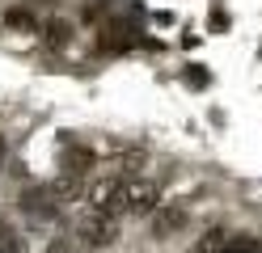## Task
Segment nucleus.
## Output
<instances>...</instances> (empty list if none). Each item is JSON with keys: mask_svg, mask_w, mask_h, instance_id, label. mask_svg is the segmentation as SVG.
<instances>
[{"mask_svg": "<svg viewBox=\"0 0 262 253\" xmlns=\"http://www.w3.org/2000/svg\"><path fill=\"white\" fill-rule=\"evenodd\" d=\"M119 224H123V215H114V211H106V207H93L76 219V236H80V245H85L89 253L93 249H110L114 241H119Z\"/></svg>", "mask_w": 262, "mask_h": 253, "instance_id": "1", "label": "nucleus"}, {"mask_svg": "<svg viewBox=\"0 0 262 253\" xmlns=\"http://www.w3.org/2000/svg\"><path fill=\"white\" fill-rule=\"evenodd\" d=\"M148 219H152V236H157V241H165V236L186 232V224H190V211L182 207V202H161V207H157Z\"/></svg>", "mask_w": 262, "mask_h": 253, "instance_id": "2", "label": "nucleus"}, {"mask_svg": "<svg viewBox=\"0 0 262 253\" xmlns=\"http://www.w3.org/2000/svg\"><path fill=\"white\" fill-rule=\"evenodd\" d=\"M21 211L30 219H38V224H47V219L59 215V198H55L51 186H30V190L21 194Z\"/></svg>", "mask_w": 262, "mask_h": 253, "instance_id": "3", "label": "nucleus"}, {"mask_svg": "<svg viewBox=\"0 0 262 253\" xmlns=\"http://www.w3.org/2000/svg\"><path fill=\"white\" fill-rule=\"evenodd\" d=\"M161 207V186L157 181H127V215H152Z\"/></svg>", "mask_w": 262, "mask_h": 253, "instance_id": "4", "label": "nucleus"}, {"mask_svg": "<svg viewBox=\"0 0 262 253\" xmlns=\"http://www.w3.org/2000/svg\"><path fill=\"white\" fill-rule=\"evenodd\" d=\"M93 165H97V156H93V148L89 144H63V152H59V169L63 173H76V177H89L93 173Z\"/></svg>", "mask_w": 262, "mask_h": 253, "instance_id": "5", "label": "nucleus"}, {"mask_svg": "<svg viewBox=\"0 0 262 253\" xmlns=\"http://www.w3.org/2000/svg\"><path fill=\"white\" fill-rule=\"evenodd\" d=\"M51 190H55V198H59V207L63 202H80L89 194V177H76V173H59L55 181H51Z\"/></svg>", "mask_w": 262, "mask_h": 253, "instance_id": "6", "label": "nucleus"}, {"mask_svg": "<svg viewBox=\"0 0 262 253\" xmlns=\"http://www.w3.org/2000/svg\"><path fill=\"white\" fill-rule=\"evenodd\" d=\"M140 169H144V152H140V148L119 152V156L110 160V173H114V177H123V181H131V177L140 173Z\"/></svg>", "mask_w": 262, "mask_h": 253, "instance_id": "7", "label": "nucleus"}, {"mask_svg": "<svg viewBox=\"0 0 262 253\" xmlns=\"http://www.w3.org/2000/svg\"><path fill=\"white\" fill-rule=\"evenodd\" d=\"M72 21H63V17H51V21L42 26V38H47V47H68L72 42Z\"/></svg>", "mask_w": 262, "mask_h": 253, "instance_id": "8", "label": "nucleus"}, {"mask_svg": "<svg viewBox=\"0 0 262 253\" xmlns=\"http://www.w3.org/2000/svg\"><path fill=\"white\" fill-rule=\"evenodd\" d=\"M228 236H233V232H224V228H207L199 241H194V249H190V253H224Z\"/></svg>", "mask_w": 262, "mask_h": 253, "instance_id": "9", "label": "nucleus"}, {"mask_svg": "<svg viewBox=\"0 0 262 253\" xmlns=\"http://www.w3.org/2000/svg\"><path fill=\"white\" fill-rule=\"evenodd\" d=\"M0 253H26V245L17 241V232H13L9 219H0Z\"/></svg>", "mask_w": 262, "mask_h": 253, "instance_id": "10", "label": "nucleus"}, {"mask_svg": "<svg viewBox=\"0 0 262 253\" xmlns=\"http://www.w3.org/2000/svg\"><path fill=\"white\" fill-rule=\"evenodd\" d=\"M42 253H89V249L80 245V236H55V241L47 245Z\"/></svg>", "mask_w": 262, "mask_h": 253, "instance_id": "11", "label": "nucleus"}, {"mask_svg": "<svg viewBox=\"0 0 262 253\" xmlns=\"http://www.w3.org/2000/svg\"><path fill=\"white\" fill-rule=\"evenodd\" d=\"M5 21H9L13 30H38V21H34L26 9H9V13H5Z\"/></svg>", "mask_w": 262, "mask_h": 253, "instance_id": "12", "label": "nucleus"}, {"mask_svg": "<svg viewBox=\"0 0 262 253\" xmlns=\"http://www.w3.org/2000/svg\"><path fill=\"white\" fill-rule=\"evenodd\" d=\"M182 80L190 84V89H207V84H211V76H207V67H203V63H190Z\"/></svg>", "mask_w": 262, "mask_h": 253, "instance_id": "13", "label": "nucleus"}, {"mask_svg": "<svg viewBox=\"0 0 262 253\" xmlns=\"http://www.w3.org/2000/svg\"><path fill=\"white\" fill-rule=\"evenodd\" d=\"M224 253H258V241H254V236H228Z\"/></svg>", "mask_w": 262, "mask_h": 253, "instance_id": "14", "label": "nucleus"}, {"mask_svg": "<svg viewBox=\"0 0 262 253\" xmlns=\"http://www.w3.org/2000/svg\"><path fill=\"white\" fill-rule=\"evenodd\" d=\"M211 30H216V34H220V30H228V17H224L220 9H211Z\"/></svg>", "mask_w": 262, "mask_h": 253, "instance_id": "15", "label": "nucleus"}, {"mask_svg": "<svg viewBox=\"0 0 262 253\" xmlns=\"http://www.w3.org/2000/svg\"><path fill=\"white\" fill-rule=\"evenodd\" d=\"M5 152H9V148H5V135H0V160H5Z\"/></svg>", "mask_w": 262, "mask_h": 253, "instance_id": "16", "label": "nucleus"}]
</instances>
